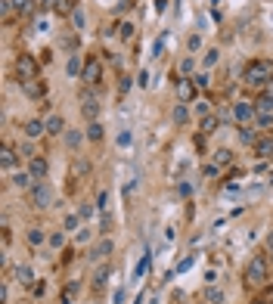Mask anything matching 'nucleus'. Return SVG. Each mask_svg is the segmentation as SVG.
Listing matches in <instances>:
<instances>
[{
  "mask_svg": "<svg viewBox=\"0 0 273 304\" xmlns=\"http://www.w3.org/2000/svg\"><path fill=\"white\" fill-rule=\"evenodd\" d=\"M245 84H252V87H264L273 81V62L270 59H252L245 65Z\"/></svg>",
  "mask_w": 273,
  "mask_h": 304,
  "instance_id": "nucleus-1",
  "label": "nucleus"
},
{
  "mask_svg": "<svg viewBox=\"0 0 273 304\" xmlns=\"http://www.w3.org/2000/svg\"><path fill=\"white\" fill-rule=\"evenodd\" d=\"M267 276H270V264L264 254H255L252 261H248L245 267V279H248V286H264L267 283Z\"/></svg>",
  "mask_w": 273,
  "mask_h": 304,
  "instance_id": "nucleus-2",
  "label": "nucleus"
},
{
  "mask_svg": "<svg viewBox=\"0 0 273 304\" xmlns=\"http://www.w3.org/2000/svg\"><path fill=\"white\" fill-rule=\"evenodd\" d=\"M16 75L19 81H28V78H41V65L31 53H19L16 56Z\"/></svg>",
  "mask_w": 273,
  "mask_h": 304,
  "instance_id": "nucleus-3",
  "label": "nucleus"
},
{
  "mask_svg": "<svg viewBox=\"0 0 273 304\" xmlns=\"http://www.w3.org/2000/svg\"><path fill=\"white\" fill-rule=\"evenodd\" d=\"M174 90H177V102H196V81L193 78H177V84H174Z\"/></svg>",
  "mask_w": 273,
  "mask_h": 304,
  "instance_id": "nucleus-4",
  "label": "nucleus"
},
{
  "mask_svg": "<svg viewBox=\"0 0 273 304\" xmlns=\"http://www.w3.org/2000/svg\"><path fill=\"white\" fill-rule=\"evenodd\" d=\"M22 93H25L28 100H47V81H44V78L22 81Z\"/></svg>",
  "mask_w": 273,
  "mask_h": 304,
  "instance_id": "nucleus-5",
  "label": "nucleus"
},
{
  "mask_svg": "<svg viewBox=\"0 0 273 304\" xmlns=\"http://www.w3.org/2000/svg\"><path fill=\"white\" fill-rule=\"evenodd\" d=\"M28 196H31V205L34 208H47V205H50V186H47V180H38L28 190Z\"/></svg>",
  "mask_w": 273,
  "mask_h": 304,
  "instance_id": "nucleus-6",
  "label": "nucleus"
},
{
  "mask_svg": "<svg viewBox=\"0 0 273 304\" xmlns=\"http://www.w3.org/2000/svg\"><path fill=\"white\" fill-rule=\"evenodd\" d=\"M100 78H103V62L100 59H84V72H81V81L84 84H100Z\"/></svg>",
  "mask_w": 273,
  "mask_h": 304,
  "instance_id": "nucleus-7",
  "label": "nucleus"
},
{
  "mask_svg": "<svg viewBox=\"0 0 273 304\" xmlns=\"http://www.w3.org/2000/svg\"><path fill=\"white\" fill-rule=\"evenodd\" d=\"M233 118H236V124H248L255 118V102H248V100H239V102H233Z\"/></svg>",
  "mask_w": 273,
  "mask_h": 304,
  "instance_id": "nucleus-8",
  "label": "nucleus"
},
{
  "mask_svg": "<svg viewBox=\"0 0 273 304\" xmlns=\"http://www.w3.org/2000/svg\"><path fill=\"white\" fill-rule=\"evenodd\" d=\"M28 171H31L34 180H44L47 174H50V161H47L44 155H34V158H28Z\"/></svg>",
  "mask_w": 273,
  "mask_h": 304,
  "instance_id": "nucleus-9",
  "label": "nucleus"
},
{
  "mask_svg": "<svg viewBox=\"0 0 273 304\" xmlns=\"http://www.w3.org/2000/svg\"><path fill=\"white\" fill-rule=\"evenodd\" d=\"M112 249H115L112 239H100L97 245H93V252H90V261H106L112 254Z\"/></svg>",
  "mask_w": 273,
  "mask_h": 304,
  "instance_id": "nucleus-10",
  "label": "nucleus"
},
{
  "mask_svg": "<svg viewBox=\"0 0 273 304\" xmlns=\"http://www.w3.org/2000/svg\"><path fill=\"white\" fill-rule=\"evenodd\" d=\"M81 115H84L87 121H100V102H97V97L81 100Z\"/></svg>",
  "mask_w": 273,
  "mask_h": 304,
  "instance_id": "nucleus-11",
  "label": "nucleus"
},
{
  "mask_svg": "<svg viewBox=\"0 0 273 304\" xmlns=\"http://www.w3.org/2000/svg\"><path fill=\"white\" fill-rule=\"evenodd\" d=\"M44 131H47V121H44V118H28V121H25V137H28V140H38Z\"/></svg>",
  "mask_w": 273,
  "mask_h": 304,
  "instance_id": "nucleus-12",
  "label": "nucleus"
},
{
  "mask_svg": "<svg viewBox=\"0 0 273 304\" xmlns=\"http://www.w3.org/2000/svg\"><path fill=\"white\" fill-rule=\"evenodd\" d=\"M65 131V118H62V115H47V134H62Z\"/></svg>",
  "mask_w": 273,
  "mask_h": 304,
  "instance_id": "nucleus-13",
  "label": "nucleus"
},
{
  "mask_svg": "<svg viewBox=\"0 0 273 304\" xmlns=\"http://www.w3.org/2000/svg\"><path fill=\"white\" fill-rule=\"evenodd\" d=\"M16 158H19V152H16L13 146H3V152H0V168L9 171V168L16 165Z\"/></svg>",
  "mask_w": 273,
  "mask_h": 304,
  "instance_id": "nucleus-14",
  "label": "nucleus"
},
{
  "mask_svg": "<svg viewBox=\"0 0 273 304\" xmlns=\"http://www.w3.org/2000/svg\"><path fill=\"white\" fill-rule=\"evenodd\" d=\"M84 137L90 140V143H100V140L106 137V131H103V124H100V121H87V131H84Z\"/></svg>",
  "mask_w": 273,
  "mask_h": 304,
  "instance_id": "nucleus-15",
  "label": "nucleus"
},
{
  "mask_svg": "<svg viewBox=\"0 0 273 304\" xmlns=\"http://www.w3.org/2000/svg\"><path fill=\"white\" fill-rule=\"evenodd\" d=\"M78 9V0H56L53 3V13H59V16H72Z\"/></svg>",
  "mask_w": 273,
  "mask_h": 304,
  "instance_id": "nucleus-16",
  "label": "nucleus"
},
{
  "mask_svg": "<svg viewBox=\"0 0 273 304\" xmlns=\"http://www.w3.org/2000/svg\"><path fill=\"white\" fill-rule=\"evenodd\" d=\"M255 152H258L261 158H270L273 155V137H261L258 143H255Z\"/></svg>",
  "mask_w": 273,
  "mask_h": 304,
  "instance_id": "nucleus-17",
  "label": "nucleus"
},
{
  "mask_svg": "<svg viewBox=\"0 0 273 304\" xmlns=\"http://www.w3.org/2000/svg\"><path fill=\"white\" fill-rule=\"evenodd\" d=\"M171 121H174V124H180V127L189 121V109H186V102H177V106H174V112H171Z\"/></svg>",
  "mask_w": 273,
  "mask_h": 304,
  "instance_id": "nucleus-18",
  "label": "nucleus"
},
{
  "mask_svg": "<svg viewBox=\"0 0 273 304\" xmlns=\"http://www.w3.org/2000/svg\"><path fill=\"white\" fill-rule=\"evenodd\" d=\"M16 279H19L22 286H34V270H31L28 264H22V267H16Z\"/></svg>",
  "mask_w": 273,
  "mask_h": 304,
  "instance_id": "nucleus-19",
  "label": "nucleus"
},
{
  "mask_svg": "<svg viewBox=\"0 0 273 304\" xmlns=\"http://www.w3.org/2000/svg\"><path fill=\"white\" fill-rule=\"evenodd\" d=\"M13 183L19 186V190H31V186H34V183H38V180H34V177H31V171H19V174H16V177H13Z\"/></svg>",
  "mask_w": 273,
  "mask_h": 304,
  "instance_id": "nucleus-20",
  "label": "nucleus"
},
{
  "mask_svg": "<svg viewBox=\"0 0 273 304\" xmlns=\"http://www.w3.org/2000/svg\"><path fill=\"white\" fill-rule=\"evenodd\" d=\"M65 72H68V78H81V72H84V62L78 59V53H72V59H68Z\"/></svg>",
  "mask_w": 273,
  "mask_h": 304,
  "instance_id": "nucleus-21",
  "label": "nucleus"
},
{
  "mask_svg": "<svg viewBox=\"0 0 273 304\" xmlns=\"http://www.w3.org/2000/svg\"><path fill=\"white\" fill-rule=\"evenodd\" d=\"M218 121H220L218 115H205V118H202V124H199V131L205 134V137H208V134H215V131H218Z\"/></svg>",
  "mask_w": 273,
  "mask_h": 304,
  "instance_id": "nucleus-22",
  "label": "nucleus"
},
{
  "mask_svg": "<svg viewBox=\"0 0 273 304\" xmlns=\"http://www.w3.org/2000/svg\"><path fill=\"white\" fill-rule=\"evenodd\" d=\"M255 112H270L273 115V97L270 93H261V97L255 100Z\"/></svg>",
  "mask_w": 273,
  "mask_h": 304,
  "instance_id": "nucleus-23",
  "label": "nucleus"
},
{
  "mask_svg": "<svg viewBox=\"0 0 273 304\" xmlns=\"http://www.w3.org/2000/svg\"><path fill=\"white\" fill-rule=\"evenodd\" d=\"M215 165L230 168V165H233V152H230V149H218V152H215Z\"/></svg>",
  "mask_w": 273,
  "mask_h": 304,
  "instance_id": "nucleus-24",
  "label": "nucleus"
},
{
  "mask_svg": "<svg viewBox=\"0 0 273 304\" xmlns=\"http://www.w3.org/2000/svg\"><path fill=\"white\" fill-rule=\"evenodd\" d=\"M13 9L19 16H31L34 13V0H13Z\"/></svg>",
  "mask_w": 273,
  "mask_h": 304,
  "instance_id": "nucleus-25",
  "label": "nucleus"
},
{
  "mask_svg": "<svg viewBox=\"0 0 273 304\" xmlns=\"http://www.w3.org/2000/svg\"><path fill=\"white\" fill-rule=\"evenodd\" d=\"M255 124L261 127V131H270V127H273V115L270 112H255Z\"/></svg>",
  "mask_w": 273,
  "mask_h": 304,
  "instance_id": "nucleus-26",
  "label": "nucleus"
},
{
  "mask_svg": "<svg viewBox=\"0 0 273 304\" xmlns=\"http://www.w3.org/2000/svg\"><path fill=\"white\" fill-rule=\"evenodd\" d=\"M239 140H242V143H248V146H255L261 137H258V134H255V131H252V127H248V124H242V127H239Z\"/></svg>",
  "mask_w": 273,
  "mask_h": 304,
  "instance_id": "nucleus-27",
  "label": "nucleus"
},
{
  "mask_svg": "<svg viewBox=\"0 0 273 304\" xmlns=\"http://www.w3.org/2000/svg\"><path fill=\"white\" fill-rule=\"evenodd\" d=\"M220 301H223V292L215 289V286H208L205 289V304H220Z\"/></svg>",
  "mask_w": 273,
  "mask_h": 304,
  "instance_id": "nucleus-28",
  "label": "nucleus"
},
{
  "mask_svg": "<svg viewBox=\"0 0 273 304\" xmlns=\"http://www.w3.org/2000/svg\"><path fill=\"white\" fill-rule=\"evenodd\" d=\"M44 239H47V233H44L41 227H31V230H28V242H31V245H44Z\"/></svg>",
  "mask_w": 273,
  "mask_h": 304,
  "instance_id": "nucleus-29",
  "label": "nucleus"
},
{
  "mask_svg": "<svg viewBox=\"0 0 273 304\" xmlns=\"http://www.w3.org/2000/svg\"><path fill=\"white\" fill-rule=\"evenodd\" d=\"M81 140H84V137H81L78 131H68V134H65V143H68V149H75V152L81 149Z\"/></svg>",
  "mask_w": 273,
  "mask_h": 304,
  "instance_id": "nucleus-30",
  "label": "nucleus"
},
{
  "mask_svg": "<svg viewBox=\"0 0 273 304\" xmlns=\"http://www.w3.org/2000/svg\"><path fill=\"white\" fill-rule=\"evenodd\" d=\"M106 279H109V267H100L97 276H93V289H103V286H106Z\"/></svg>",
  "mask_w": 273,
  "mask_h": 304,
  "instance_id": "nucleus-31",
  "label": "nucleus"
},
{
  "mask_svg": "<svg viewBox=\"0 0 273 304\" xmlns=\"http://www.w3.org/2000/svg\"><path fill=\"white\" fill-rule=\"evenodd\" d=\"M180 72H183V78H193V72H196V59H193V56H186V59L180 62Z\"/></svg>",
  "mask_w": 273,
  "mask_h": 304,
  "instance_id": "nucleus-32",
  "label": "nucleus"
},
{
  "mask_svg": "<svg viewBox=\"0 0 273 304\" xmlns=\"http://www.w3.org/2000/svg\"><path fill=\"white\" fill-rule=\"evenodd\" d=\"M186 50H189V53L202 50V38H199V34H189V38H186Z\"/></svg>",
  "mask_w": 273,
  "mask_h": 304,
  "instance_id": "nucleus-33",
  "label": "nucleus"
},
{
  "mask_svg": "<svg viewBox=\"0 0 273 304\" xmlns=\"http://www.w3.org/2000/svg\"><path fill=\"white\" fill-rule=\"evenodd\" d=\"M115 28H118V38L121 41H127L130 34H134V25H130V22H121V25H115Z\"/></svg>",
  "mask_w": 273,
  "mask_h": 304,
  "instance_id": "nucleus-34",
  "label": "nucleus"
},
{
  "mask_svg": "<svg viewBox=\"0 0 273 304\" xmlns=\"http://www.w3.org/2000/svg\"><path fill=\"white\" fill-rule=\"evenodd\" d=\"M62 227H65L68 233H72V230H78V227H81V214H68V217H65V224H62Z\"/></svg>",
  "mask_w": 273,
  "mask_h": 304,
  "instance_id": "nucleus-35",
  "label": "nucleus"
},
{
  "mask_svg": "<svg viewBox=\"0 0 273 304\" xmlns=\"http://www.w3.org/2000/svg\"><path fill=\"white\" fill-rule=\"evenodd\" d=\"M218 59H220V50H208V53H205V68L218 65Z\"/></svg>",
  "mask_w": 273,
  "mask_h": 304,
  "instance_id": "nucleus-36",
  "label": "nucleus"
},
{
  "mask_svg": "<svg viewBox=\"0 0 273 304\" xmlns=\"http://www.w3.org/2000/svg\"><path fill=\"white\" fill-rule=\"evenodd\" d=\"M149 261H152V258H149V254H146V258H143V261L137 264V270H134V279H140V276H143V273L149 270Z\"/></svg>",
  "mask_w": 273,
  "mask_h": 304,
  "instance_id": "nucleus-37",
  "label": "nucleus"
},
{
  "mask_svg": "<svg viewBox=\"0 0 273 304\" xmlns=\"http://www.w3.org/2000/svg\"><path fill=\"white\" fill-rule=\"evenodd\" d=\"M62 47H68V50H78V34H62Z\"/></svg>",
  "mask_w": 273,
  "mask_h": 304,
  "instance_id": "nucleus-38",
  "label": "nucleus"
},
{
  "mask_svg": "<svg viewBox=\"0 0 273 304\" xmlns=\"http://www.w3.org/2000/svg\"><path fill=\"white\" fill-rule=\"evenodd\" d=\"M202 171H205V177H218V174H220L223 168H220V165H215V161H208V165L202 168Z\"/></svg>",
  "mask_w": 273,
  "mask_h": 304,
  "instance_id": "nucleus-39",
  "label": "nucleus"
},
{
  "mask_svg": "<svg viewBox=\"0 0 273 304\" xmlns=\"http://www.w3.org/2000/svg\"><path fill=\"white\" fill-rule=\"evenodd\" d=\"M127 90H130V78H127V75H121V78H118V93L124 97Z\"/></svg>",
  "mask_w": 273,
  "mask_h": 304,
  "instance_id": "nucleus-40",
  "label": "nucleus"
},
{
  "mask_svg": "<svg viewBox=\"0 0 273 304\" xmlns=\"http://www.w3.org/2000/svg\"><path fill=\"white\" fill-rule=\"evenodd\" d=\"M193 81H196V87H208L211 81H208V72H202V75H193Z\"/></svg>",
  "mask_w": 273,
  "mask_h": 304,
  "instance_id": "nucleus-41",
  "label": "nucleus"
},
{
  "mask_svg": "<svg viewBox=\"0 0 273 304\" xmlns=\"http://www.w3.org/2000/svg\"><path fill=\"white\" fill-rule=\"evenodd\" d=\"M62 242H65L62 233H53V236H50V245H53V249H62Z\"/></svg>",
  "mask_w": 273,
  "mask_h": 304,
  "instance_id": "nucleus-42",
  "label": "nucleus"
},
{
  "mask_svg": "<svg viewBox=\"0 0 273 304\" xmlns=\"http://www.w3.org/2000/svg\"><path fill=\"white\" fill-rule=\"evenodd\" d=\"M97 208H100V211H106V208H109V193H100V202H97Z\"/></svg>",
  "mask_w": 273,
  "mask_h": 304,
  "instance_id": "nucleus-43",
  "label": "nucleus"
},
{
  "mask_svg": "<svg viewBox=\"0 0 273 304\" xmlns=\"http://www.w3.org/2000/svg\"><path fill=\"white\" fill-rule=\"evenodd\" d=\"M137 84L146 87V84H149V72H140V75H137Z\"/></svg>",
  "mask_w": 273,
  "mask_h": 304,
  "instance_id": "nucleus-44",
  "label": "nucleus"
},
{
  "mask_svg": "<svg viewBox=\"0 0 273 304\" xmlns=\"http://www.w3.org/2000/svg\"><path fill=\"white\" fill-rule=\"evenodd\" d=\"M264 245H267V252L273 254V227H270V233H267V239H264Z\"/></svg>",
  "mask_w": 273,
  "mask_h": 304,
  "instance_id": "nucleus-45",
  "label": "nucleus"
},
{
  "mask_svg": "<svg viewBox=\"0 0 273 304\" xmlns=\"http://www.w3.org/2000/svg\"><path fill=\"white\" fill-rule=\"evenodd\" d=\"M72 19H75V25H78V28L84 25V16H81V9H75V13H72Z\"/></svg>",
  "mask_w": 273,
  "mask_h": 304,
  "instance_id": "nucleus-46",
  "label": "nucleus"
},
{
  "mask_svg": "<svg viewBox=\"0 0 273 304\" xmlns=\"http://www.w3.org/2000/svg\"><path fill=\"white\" fill-rule=\"evenodd\" d=\"M78 214H81V217H90V214H93V205H81Z\"/></svg>",
  "mask_w": 273,
  "mask_h": 304,
  "instance_id": "nucleus-47",
  "label": "nucleus"
},
{
  "mask_svg": "<svg viewBox=\"0 0 273 304\" xmlns=\"http://www.w3.org/2000/svg\"><path fill=\"white\" fill-rule=\"evenodd\" d=\"M53 3H56V0H38V6H41V9H53Z\"/></svg>",
  "mask_w": 273,
  "mask_h": 304,
  "instance_id": "nucleus-48",
  "label": "nucleus"
},
{
  "mask_svg": "<svg viewBox=\"0 0 273 304\" xmlns=\"http://www.w3.org/2000/svg\"><path fill=\"white\" fill-rule=\"evenodd\" d=\"M196 112L199 115H208V102H196Z\"/></svg>",
  "mask_w": 273,
  "mask_h": 304,
  "instance_id": "nucleus-49",
  "label": "nucleus"
},
{
  "mask_svg": "<svg viewBox=\"0 0 273 304\" xmlns=\"http://www.w3.org/2000/svg\"><path fill=\"white\" fill-rule=\"evenodd\" d=\"M255 304H270V298H264V295H261V298H255Z\"/></svg>",
  "mask_w": 273,
  "mask_h": 304,
  "instance_id": "nucleus-50",
  "label": "nucleus"
}]
</instances>
